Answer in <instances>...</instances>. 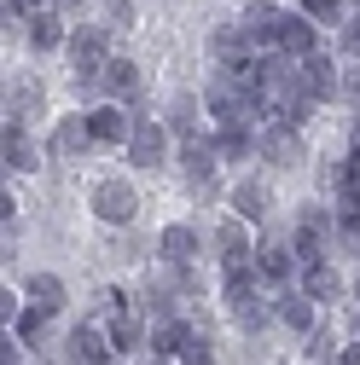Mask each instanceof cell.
<instances>
[{"label":"cell","mask_w":360,"mask_h":365,"mask_svg":"<svg viewBox=\"0 0 360 365\" xmlns=\"http://www.w3.org/2000/svg\"><path fill=\"white\" fill-rule=\"evenodd\" d=\"M291 250H296V261L302 267H314V261H331V250H337V215L331 209H302V220H296V232H291Z\"/></svg>","instance_id":"6da1fadb"},{"label":"cell","mask_w":360,"mask_h":365,"mask_svg":"<svg viewBox=\"0 0 360 365\" xmlns=\"http://www.w3.org/2000/svg\"><path fill=\"white\" fill-rule=\"evenodd\" d=\"M267 290H274V284H261V272H250V279H227V313L239 319L244 331H261L267 319L279 313V307H267Z\"/></svg>","instance_id":"7a4b0ae2"},{"label":"cell","mask_w":360,"mask_h":365,"mask_svg":"<svg viewBox=\"0 0 360 365\" xmlns=\"http://www.w3.org/2000/svg\"><path fill=\"white\" fill-rule=\"evenodd\" d=\"M134 168H163L169 163V122H151V116H134V140L122 145Z\"/></svg>","instance_id":"3957f363"},{"label":"cell","mask_w":360,"mask_h":365,"mask_svg":"<svg viewBox=\"0 0 360 365\" xmlns=\"http://www.w3.org/2000/svg\"><path fill=\"white\" fill-rule=\"evenodd\" d=\"M87 209H94L105 226H128L134 215H140V192H134L128 180H99V186H94V203H87Z\"/></svg>","instance_id":"277c9868"},{"label":"cell","mask_w":360,"mask_h":365,"mask_svg":"<svg viewBox=\"0 0 360 365\" xmlns=\"http://www.w3.org/2000/svg\"><path fill=\"white\" fill-rule=\"evenodd\" d=\"M111 24H81V29H70V64H76V76H99L105 70V58H111V35H105Z\"/></svg>","instance_id":"5b68a950"},{"label":"cell","mask_w":360,"mask_h":365,"mask_svg":"<svg viewBox=\"0 0 360 365\" xmlns=\"http://www.w3.org/2000/svg\"><path fill=\"white\" fill-rule=\"evenodd\" d=\"M87 128H94V145H128L134 140V116L122 110V99H99L87 110Z\"/></svg>","instance_id":"8992f818"},{"label":"cell","mask_w":360,"mask_h":365,"mask_svg":"<svg viewBox=\"0 0 360 365\" xmlns=\"http://www.w3.org/2000/svg\"><path fill=\"white\" fill-rule=\"evenodd\" d=\"M256 151H261V163H274V168H296V163L308 157V151H302V133H296L291 122H279V116H274V128L256 140Z\"/></svg>","instance_id":"52a82bcc"},{"label":"cell","mask_w":360,"mask_h":365,"mask_svg":"<svg viewBox=\"0 0 360 365\" xmlns=\"http://www.w3.org/2000/svg\"><path fill=\"white\" fill-rule=\"evenodd\" d=\"M239 24H244V35L256 41L261 53H274V47H279V24H285V12L274 6V0H250V6L239 12Z\"/></svg>","instance_id":"ba28073f"},{"label":"cell","mask_w":360,"mask_h":365,"mask_svg":"<svg viewBox=\"0 0 360 365\" xmlns=\"http://www.w3.org/2000/svg\"><path fill=\"white\" fill-rule=\"evenodd\" d=\"M296 250L291 244H256V272H261V284H274V290H291V272H296Z\"/></svg>","instance_id":"9c48e42d"},{"label":"cell","mask_w":360,"mask_h":365,"mask_svg":"<svg viewBox=\"0 0 360 365\" xmlns=\"http://www.w3.org/2000/svg\"><path fill=\"white\" fill-rule=\"evenodd\" d=\"M302 81H308V93L320 99V105L343 93V70H337L326 53H308V58H302Z\"/></svg>","instance_id":"30bf717a"},{"label":"cell","mask_w":360,"mask_h":365,"mask_svg":"<svg viewBox=\"0 0 360 365\" xmlns=\"http://www.w3.org/2000/svg\"><path fill=\"white\" fill-rule=\"evenodd\" d=\"M99 81H105V99H122V105L140 99V64L134 58H105Z\"/></svg>","instance_id":"8fae6325"},{"label":"cell","mask_w":360,"mask_h":365,"mask_svg":"<svg viewBox=\"0 0 360 365\" xmlns=\"http://www.w3.org/2000/svg\"><path fill=\"white\" fill-rule=\"evenodd\" d=\"M279 53H291V58L320 53V35H314V18H308V12H285V24H279Z\"/></svg>","instance_id":"7c38bea8"},{"label":"cell","mask_w":360,"mask_h":365,"mask_svg":"<svg viewBox=\"0 0 360 365\" xmlns=\"http://www.w3.org/2000/svg\"><path fill=\"white\" fill-rule=\"evenodd\" d=\"M29 47H35V53H59V47H70V29H64V18H59L53 6L29 12Z\"/></svg>","instance_id":"4fadbf2b"},{"label":"cell","mask_w":360,"mask_h":365,"mask_svg":"<svg viewBox=\"0 0 360 365\" xmlns=\"http://www.w3.org/2000/svg\"><path fill=\"white\" fill-rule=\"evenodd\" d=\"M70 359H76V365L111 359V325H76V331H70Z\"/></svg>","instance_id":"5bb4252c"},{"label":"cell","mask_w":360,"mask_h":365,"mask_svg":"<svg viewBox=\"0 0 360 365\" xmlns=\"http://www.w3.org/2000/svg\"><path fill=\"white\" fill-rule=\"evenodd\" d=\"M157 255H163L169 267H192V261H198V232H192L186 220L163 226V238H157Z\"/></svg>","instance_id":"9a60e30c"},{"label":"cell","mask_w":360,"mask_h":365,"mask_svg":"<svg viewBox=\"0 0 360 365\" xmlns=\"http://www.w3.org/2000/svg\"><path fill=\"white\" fill-rule=\"evenodd\" d=\"M0 157H6L12 174H29L41 163V151H35V140L24 133V122H6V133H0Z\"/></svg>","instance_id":"2e32d148"},{"label":"cell","mask_w":360,"mask_h":365,"mask_svg":"<svg viewBox=\"0 0 360 365\" xmlns=\"http://www.w3.org/2000/svg\"><path fill=\"white\" fill-rule=\"evenodd\" d=\"M41 105H47L41 81H29V76L6 81V122H29V116H41Z\"/></svg>","instance_id":"e0dca14e"},{"label":"cell","mask_w":360,"mask_h":365,"mask_svg":"<svg viewBox=\"0 0 360 365\" xmlns=\"http://www.w3.org/2000/svg\"><path fill=\"white\" fill-rule=\"evenodd\" d=\"M87 145H94L87 110H81V116H59V128H53V157H81Z\"/></svg>","instance_id":"ac0fdd59"},{"label":"cell","mask_w":360,"mask_h":365,"mask_svg":"<svg viewBox=\"0 0 360 365\" xmlns=\"http://www.w3.org/2000/svg\"><path fill=\"white\" fill-rule=\"evenodd\" d=\"M227 209L239 215V220H267V186H261V180H239V186L227 192Z\"/></svg>","instance_id":"d6986e66"},{"label":"cell","mask_w":360,"mask_h":365,"mask_svg":"<svg viewBox=\"0 0 360 365\" xmlns=\"http://www.w3.org/2000/svg\"><path fill=\"white\" fill-rule=\"evenodd\" d=\"M314 307H320V302H314L302 284L296 290H279V325L285 331H314Z\"/></svg>","instance_id":"ffe728a7"},{"label":"cell","mask_w":360,"mask_h":365,"mask_svg":"<svg viewBox=\"0 0 360 365\" xmlns=\"http://www.w3.org/2000/svg\"><path fill=\"white\" fill-rule=\"evenodd\" d=\"M24 296H29L35 307H47V313H59V307L70 302V290H64L59 272H29V279H24Z\"/></svg>","instance_id":"44dd1931"},{"label":"cell","mask_w":360,"mask_h":365,"mask_svg":"<svg viewBox=\"0 0 360 365\" xmlns=\"http://www.w3.org/2000/svg\"><path fill=\"white\" fill-rule=\"evenodd\" d=\"M256 140H261V133H256L250 122H221V128H215V151H221V157H250Z\"/></svg>","instance_id":"7402d4cb"},{"label":"cell","mask_w":360,"mask_h":365,"mask_svg":"<svg viewBox=\"0 0 360 365\" xmlns=\"http://www.w3.org/2000/svg\"><path fill=\"white\" fill-rule=\"evenodd\" d=\"M302 290H308L314 302H337V296H343V279H337L331 261H314V267H302Z\"/></svg>","instance_id":"603a6c76"},{"label":"cell","mask_w":360,"mask_h":365,"mask_svg":"<svg viewBox=\"0 0 360 365\" xmlns=\"http://www.w3.org/2000/svg\"><path fill=\"white\" fill-rule=\"evenodd\" d=\"M186 342H192V325H180L174 313L151 325V354H169V359H180V348H186Z\"/></svg>","instance_id":"cb8c5ba5"},{"label":"cell","mask_w":360,"mask_h":365,"mask_svg":"<svg viewBox=\"0 0 360 365\" xmlns=\"http://www.w3.org/2000/svg\"><path fill=\"white\" fill-rule=\"evenodd\" d=\"M47 325H53V313L29 302V307L18 313V342H24V348H41V336H47Z\"/></svg>","instance_id":"d4e9b609"},{"label":"cell","mask_w":360,"mask_h":365,"mask_svg":"<svg viewBox=\"0 0 360 365\" xmlns=\"http://www.w3.org/2000/svg\"><path fill=\"white\" fill-rule=\"evenodd\" d=\"M140 342H146V325H140V319H134V313L111 319V354H134Z\"/></svg>","instance_id":"484cf974"},{"label":"cell","mask_w":360,"mask_h":365,"mask_svg":"<svg viewBox=\"0 0 360 365\" xmlns=\"http://www.w3.org/2000/svg\"><path fill=\"white\" fill-rule=\"evenodd\" d=\"M169 133H180V140L198 133V99H174L169 105Z\"/></svg>","instance_id":"4316f807"},{"label":"cell","mask_w":360,"mask_h":365,"mask_svg":"<svg viewBox=\"0 0 360 365\" xmlns=\"http://www.w3.org/2000/svg\"><path fill=\"white\" fill-rule=\"evenodd\" d=\"M302 12H308L314 24H343V18H349V0H302Z\"/></svg>","instance_id":"83f0119b"},{"label":"cell","mask_w":360,"mask_h":365,"mask_svg":"<svg viewBox=\"0 0 360 365\" xmlns=\"http://www.w3.org/2000/svg\"><path fill=\"white\" fill-rule=\"evenodd\" d=\"M337 255L360 261V220L354 215H337Z\"/></svg>","instance_id":"f1b7e54d"},{"label":"cell","mask_w":360,"mask_h":365,"mask_svg":"<svg viewBox=\"0 0 360 365\" xmlns=\"http://www.w3.org/2000/svg\"><path fill=\"white\" fill-rule=\"evenodd\" d=\"M337 41H343V53H349V58H360V12L337 24Z\"/></svg>","instance_id":"f546056e"},{"label":"cell","mask_w":360,"mask_h":365,"mask_svg":"<svg viewBox=\"0 0 360 365\" xmlns=\"http://www.w3.org/2000/svg\"><path fill=\"white\" fill-rule=\"evenodd\" d=\"M105 24L111 29H128L134 24V0H105Z\"/></svg>","instance_id":"4dcf8cb0"},{"label":"cell","mask_w":360,"mask_h":365,"mask_svg":"<svg viewBox=\"0 0 360 365\" xmlns=\"http://www.w3.org/2000/svg\"><path fill=\"white\" fill-rule=\"evenodd\" d=\"M180 365H215V354H209V342H204V336H192L186 348H180Z\"/></svg>","instance_id":"1f68e13d"},{"label":"cell","mask_w":360,"mask_h":365,"mask_svg":"<svg viewBox=\"0 0 360 365\" xmlns=\"http://www.w3.org/2000/svg\"><path fill=\"white\" fill-rule=\"evenodd\" d=\"M343 192H360V140H354L349 157H343Z\"/></svg>","instance_id":"d6a6232c"},{"label":"cell","mask_w":360,"mask_h":365,"mask_svg":"<svg viewBox=\"0 0 360 365\" xmlns=\"http://www.w3.org/2000/svg\"><path fill=\"white\" fill-rule=\"evenodd\" d=\"M18 313H24V307H18V296H12V290H0V319H6V325H12Z\"/></svg>","instance_id":"836d02e7"},{"label":"cell","mask_w":360,"mask_h":365,"mask_svg":"<svg viewBox=\"0 0 360 365\" xmlns=\"http://www.w3.org/2000/svg\"><path fill=\"white\" fill-rule=\"evenodd\" d=\"M331 365H360V342H343V348H337V359H331Z\"/></svg>","instance_id":"e575fe53"},{"label":"cell","mask_w":360,"mask_h":365,"mask_svg":"<svg viewBox=\"0 0 360 365\" xmlns=\"http://www.w3.org/2000/svg\"><path fill=\"white\" fill-rule=\"evenodd\" d=\"M0 365H18V342L6 336V348H0Z\"/></svg>","instance_id":"d590c367"},{"label":"cell","mask_w":360,"mask_h":365,"mask_svg":"<svg viewBox=\"0 0 360 365\" xmlns=\"http://www.w3.org/2000/svg\"><path fill=\"white\" fill-rule=\"evenodd\" d=\"M146 365H174V359H169V354H151V359H146Z\"/></svg>","instance_id":"8d00e7d4"},{"label":"cell","mask_w":360,"mask_h":365,"mask_svg":"<svg viewBox=\"0 0 360 365\" xmlns=\"http://www.w3.org/2000/svg\"><path fill=\"white\" fill-rule=\"evenodd\" d=\"M64 6H87V0H64Z\"/></svg>","instance_id":"74e56055"},{"label":"cell","mask_w":360,"mask_h":365,"mask_svg":"<svg viewBox=\"0 0 360 365\" xmlns=\"http://www.w3.org/2000/svg\"><path fill=\"white\" fill-rule=\"evenodd\" d=\"M354 296H360V272H354Z\"/></svg>","instance_id":"f35d334b"},{"label":"cell","mask_w":360,"mask_h":365,"mask_svg":"<svg viewBox=\"0 0 360 365\" xmlns=\"http://www.w3.org/2000/svg\"><path fill=\"white\" fill-rule=\"evenodd\" d=\"M99 365H111V359H99Z\"/></svg>","instance_id":"ab89813d"}]
</instances>
